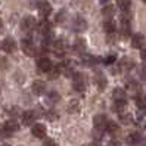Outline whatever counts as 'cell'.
I'll use <instances>...</instances> for the list:
<instances>
[{"label": "cell", "mask_w": 146, "mask_h": 146, "mask_svg": "<svg viewBox=\"0 0 146 146\" xmlns=\"http://www.w3.org/2000/svg\"><path fill=\"white\" fill-rule=\"evenodd\" d=\"M139 75L142 80H146V64H143L142 66H139Z\"/></svg>", "instance_id": "d590c367"}, {"label": "cell", "mask_w": 146, "mask_h": 146, "mask_svg": "<svg viewBox=\"0 0 146 146\" xmlns=\"http://www.w3.org/2000/svg\"><path fill=\"white\" fill-rule=\"evenodd\" d=\"M121 34L124 37H128L131 34V13L123 12L121 15Z\"/></svg>", "instance_id": "7a4b0ae2"}, {"label": "cell", "mask_w": 146, "mask_h": 146, "mask_svg": "<svg viewBox=\"0 0 146 146\" xmlns=\"http://www.w3.org/2000/svg\"><path fill=\"white\" fill-rule=\"evenodd\" d=\"M80 109H81V105H80V102L77 100V99H71L70 102H68L66 111H68L70 114H78Z\"/></svg>", "instance_id": "44dd1931"}, {"label": "cell", "mask_w": 146, "mask_h": 146, "mask_svg": "<svg viewBox=\"0 0 146 146\" xmlns=\"http://www.w3.org/2000/svg\"><path fill=\"white\" fill-rule=\"evenodd\" d=\"M65 19H66V12H65V11H59V12L56 13V22H58V24H62Z\"/></svg>", "instance_id": "e575fe53"}, {"label": "cell", "mask_w": 146, "mask_h": 146, "mask_svg": "<svg viewBox=\"0 0 146 146\" xmlns=\"http://www.w3.org/2000/svg\"><path fill=\"white\" fill-rule=\"evenodd\" d=\"M106 146H121V143H119V142H117V140H111Z\"/></svg>", "instance_id": "ab89813d"}, {"label": "cell", "mask_w": 146, "mask_h": 146, "mask_svg": "<svg viewBox=\"0 0 146 146\" xmlns=\"http://www.w3.org/2000/svg\"><path fill=\"white\" fill-rule=\"evenodd\" d=\"M104 30L106 31V34L115 33V22H114L112 19H105V22H104Z\"/></svg>", "instance_id": "4316f807"}, {"label": "cell", "mask_w": 146, "mask_h": 146, "mask_svg": "<svg viewBox=\"0 0 146 146\" xmlns=\"http://www.w3.org/2000/svg\"><path fill=\"white\" fill-rule=\"evenodd\" d=\"M2 49L6 53H13L16 50V41L13 37H5V40L2 41Z\"/></svg>", "instance_id": "30bf717a"}, {"label": "cell", "mask_w": 146, "mask_h": 146, "mask_svg": "<svg viewBox=\"0 0 146 146\" xmlns=\"http://www.w3.org/2000/svg\"><path fill=\"white\" fill-rule=\"evenodd\" d=\"M21 49L27 56H36L37 55V47H36V44H34V41L31 38H22Z\"/></svg>", "instance_id": "277c9868"}, {"label": "cell", "mask_w": 146, "mask_h": 146, "mask_svg": "<svg viewBox=\"0 0 146 146\" xmlns=\"http://www.w3.org/2000/svg\"><path fill=\"white\" fill-rule=\"evenodd\" d=\"M38 33L41 36H44L46 38H49V36L52 34V24H50L47 19H43L38 24Z\"/></svg>", "instance_id": "5bb4252c"}, {"label": "cell", "mask_w": 146, "mask_h": 146, "mask_svg": "<svg viewBox=\"0 0 146 146\" xmlns=\"http://www.w3.org/2000/svg\"><path fill=\"white\" fill-rule=\"evenodd\" d=\"M18 130H19V124L15 119H7V121H5L3 127L0 128V137H9L12 136V133Z\"/></svg>", "instance_id": "6da1fadb"}, {"label": "cell", "mask_w": 146, "mask_h": 146, "mask_svg": "<svg viewBox=\"0 0 146 146\" xmlns=\"http://www.w3.org/2000/svg\"><path fill=\"white\" fill-rule=\"evenodd\" d=\"M0 146H11V145H6V143H3V145H0Z\"/></svg>", "instance_id": "f6af8a7d"}, {"label": "cell", "mask_w": 146, "mask_h": 146, "mask_svg": "<svg viewBox=\"0 0 146 146\" xmlns=\"http://www.w3.org/2000/svg\"><path fill=\"white\" fill-rule=\"evenodd\" d=\"M140 140H142V136H140V133H137V131H131L130 134L127 136V139H125L128 146H137L140 143Z\"/></svg>", "instance_id": "d6986e66"}, {"label": "cell", "mask_w": 146, "mask_h": 146, "mask_svg": "<svg viewBox=\"0 0 146 146\" xmlns=\"http://www.w3.org/2000/svg\"><path fill=\"white\" fill-rule=\"evenodd\" d=\"M140 58H142V61H146V49H143L140 52Z\"/></svg>", "instance_id": "b9f144b4"}, {"label": "cell", "mask_w": 146, "mask_h": 146, "mask_svg": "<svg viewBox=\"0 0 146 146\" xmlns=\"http://www.w3.org/2000/svg\"><path fill=\"white\" fill-rule=\"evenodd\" d=\"M86 28H87V21H86L83 16L75 18V21H74V31L83 33V31H86Z\"/></svg>", "instance_id": "7402d4cb"}, {"label": "cell", "mask_w": 146, "mask_h": 146, "mask_svg": "<svg viewBox=\"0 0 146 146\" xmlns=\"http://www.w3.org/2000/svg\"><path fill=\"white\" fill-rule=\"evenodd\" d=\"M72 86H74V90H77V92H84L86 87H87V75L83 74V72H75V74H74Z\"/></svg>", "instance_id": "3957f363"}, {"label": "cell", "mask_w": 146, "mask_h": 146, "mask_svg": "<svg viewBox=\"0 0 146 146\" xmlns=\"http://www.w3.org/2000/svg\"><path fill=\"white\" fill-rule=\"evenodd\" d=\"M117 5H118V7H119L123 12H130L131 0H117Z\"/></svg>", "instance_id": "484cf974"}, {"label": "cell", "mask_w": 146, "mask_h": 146, "mask_svg": "<svg viewBox=\"0 0 146 146\" xmlns=\"http://www.w3.org/2000/svg\"><path fill=\"white\" fill-rule=\"evenodd\" d=\"M108 121H109V119L106 118L105 114H96V115L93 117V125H94L96 130H102V131H104L105 128H106Z\"/></svg>", "instance_id": "8992f818"}, {"label": "cell", "mask_w": 146, "mask_h": 146, "mask_svg": "<svg viewBox=\"0 0 146 146\" xmlns=\"http://www.w3.org/2000/svg\"><path fill=\"white\" fill-rule=\"evenodd\" d=\"M112 98H114V102H127V94H125V90L123 87L114 89Z\"/></svg>", "instance_id": "ffe728a7"}, {"label": "cell", "mask_w": 146, "mask_h": 146, "mask_svg": "<svg viewBox=\"0 0 146 146\" xmlns=\"http://www.w3.org/2000/svg\"><path fill=\"white\" fill-rule=\"evenodd\" d=\"M31 134L34 137H37V139H43V137H46L47 134V128L44 124H41V123H37V124H34L33 128H31Z\"/></svg>", "instance_id": "ba28073f"}, {"label": "cell", "mask_w": 146, "mask_h": 146, "mask_svg": "<svg viewBox=\"0 0 146 146\" xmlns=\"http://www.w3.org/2000/svg\"><path fill=\"white\" fill-rule=\"evenodd\" d=\"M81 64L84 66H94L98 64V58H94L93 55L87 53V55H83L81 56Z\"/></svg>", "instance_id": "603a6c76"}, {"label": "cell", "mask_w": 146, "mask_h": 146, "mask_svg": "<svg viewBox=\"0 0 146 146\" xmlns=\"http://www.w3.org/2000/svg\"><path fill=\"white\" fill-rule=\"evenodd\" d=\"M36 118H37V112H36V111L28 109V111H25V112L22 114V123L25 125H31L34 121H36Z\"/></svg>", "instance_id": "ac0fdd59"}, {"label": "cell", "mask_w": 146, "mask_h": 146, "mask_svg": "<svg viewBox=\"0 0 146 146\" xmlns=\"http://www.w3.org/2000/svg\"><path fill=\"white\" fill-rule=\"evenodd\" d=\"M46 117H47V119H56V118H58V115H56V114H53V112H49Z\"/></svg>", "instance_id": "60d3db41"}, {"label": "cell", "mask_w": 146, "mask_h": 146, "mask_svg": "<svg viewBox=\"0 0 146 146\" xmlns=\"http://www.w3.org/2000/svg\"><path fill=\"white\" fill-rule=\"evenodd\" d=\"M127 89L130 90V92H133V93H139L140 84L137 83L136 80H128V81H127Z\"/></svg>", "instance_id": "83f0119b"}, {"label": "cell", "mask_w": 146, "mask_h": 146, "mask_svg": "<svg viewBox=\"0 0 146 146\" xmlns=\"http://www.w3.org/2000/svg\"><path fill=\"white\" fill-rule=\"evenodd\" d=\"M114 13H115V7L112 5H106L102 9V16H105V19H112Z\"/></svg>", "instance_id": "cb8c5ba5"}, {"label": "cell", "mask_w": 146, "mask_h": 146, "mask_svg": "<svg viewBox=\"0 0 146 146\" xmlns=\"http://www.w3.org/2000/svg\"><path fill=\"white\" fill-rule=\"evenodd\" d=\"M43 146H58V142L53 140V139H46L44 143H43Z\"/></svg>", "instance_id": "74e56055"}, {"label": "cell", "mask_w": 146, "mask_h": 146, "mask_svg": "<svg viewBox=\"0 0 146 146\" xmlns=\"http://www.w3.org/2000/svg\"><path fill=\"white\" fill-rule=\"evenodd\" d=\"M105 130L109 133V134H118L119 133V125L115 123V121H108V124H106V128Z\"/></svg>", "instance_id": "d4e9b609"}, {"label": "cell", "mask_w": 146, "mask_h": 146, "mask_svg": "<svg viewBox=\"0 0 146 146\" xmlns=\"http://www.w3.org/2000/svg\"><path fill=\"white\" fill-rule=\"evenodd\" d=\"M46 98H47V102H49V104H56V102H59V99H61L59 93H58V92H55V90L49 92Z\"/></svg>", "instance_id": "f1b7e54d"}, {"label": "cell", "mask_w": 146, "mask_h": 146, "mask_svg": "<svg viewBox=\"0 0 146 146\" xmlns=\"http://www.w3.org/2000/svg\"><path fill=\"white\" fill-rule=\"evenodd\" d=\"M143 2H145V3H146V0H143Z\"/></svg>", "instance_id": "bcb514c9"}, {"label": "cell", "mask_w": 146, "mask_h": 146, "mask_svg": "<svg viewBox=\"0 0 146 146\" xmlns=\"http://www.w3.org/2000/svg\"><path fill=\"white\" fill-rule=\"evenodd\" d=\"M31 92L36 94V96H41V94L46 93V83L43 80H34L31 84Z\"/></svg>", "instance_id": "52a82bcc"}, {"label": "cell", "mask_w": 146, "mask_h": 146, "mask_svg": "<svg viewBox=\"0 0 146 146\" xmlns=\"http://www.w3.org/2000/svg\"><path fill=\"white\" fill-rule=\"evenodd\" d=\"M3 28H5V27H3V21H2V19H0V34H2V31H3Z\"/></svg>", "instance_id": "7bdbcfd3"}, {"label": "cell", "mask_w": 146, "mask_h": 146, "mask_svg": "<svg viewBox=\"0 0 146 146\" xmlns=\"http://www.w3.org/2000/svg\"><path fill=\"white\" fill-rule=\"evenodd\" d=\"M118 66H119V71L121 72H128L130 70L134 68V61L131 58H123L121 61H119Z\"/></svg>", "instance_id": "2e32d148"}, {"label": "cell", "mask_w": 146, "mask_h": 146, "mask_svg": "<svg viewBox=\"0 0 146 146\" xmlns=\"http://www.w3.org/2000/svg\"><path fill=\"white\" fill-rule=\"evenodd\" d=\"M9 114H11L12 117H16V115L19 114V108H18V106H11V108H9Z\"/></svg>", "instance_id": "8d00e7d4"}, {"label": "cell", "mask_w": 146, "mask_h": 146, "mask_svg": "<svg viewBox=\"0 0 146 146\" xmlns=\"http://www.w3.org/2000/svg\"><path fill=\"white\" fill-rule=\"evenodd\" d=\"M72 49H74V52L75 53H78V55H86V50H87V43H86L84 38H75L74 41V44H72Z\"/></svg>", "instance_id": "4fadbf2b"}, {"label": "cell", "mask_w": 146, "mask_h": 146, "mask_svg": "<svg viewBox=\"0 0 146 146\" xmlns=\"http://www.w3.org/2000/svg\"><path fill=\"white\" fill-rule=\"evenodd\" d=\"M37 9H38L40 15L46 18V16H49L50 12H52V5H50L47 0H40V2H38V6H37Z\"/></svg>", "instance_id": "e0dca14e"}, {"label": "cell", "mask_w": 146, "mask_h": 146, "mask_svg": "<svg viewBox=\"0 0 146 146\" xmlns=\"http://www.w3.org/2000/svg\"><path fill=\"white\" fill-rule=\"evenodd\" d=\"M66 47H68V44H66L65 38H58L53 41V50L58 56H64L66 52Z\"/></svg>", "instance_id": "8fae6325"}, {"label": "cell", "mask_w": 146, "mask_h": 146, "mask_svg": "<svg viewBox=\"0 0 146 146\" xmlns=\"http://www.w3.org/2000/svg\"><path fill=\"white\" fill-rule=\"evenodd\" d=\"M115 61H117V55H115V53H112V55H108V56L104 59V64L109 66V65L115 64Z\"/></svg>", "instance_id": "d6a6232c"}, {"label": "cell", "mask_w": 146, "mask_h": 146, "mask_svg": "<svg viewBox=\"0 0 146 146\" xmlns=\"http://www.w3.org/2000/svg\"><path fill=\"white\" fill-rule=\"evenodd\" d=\"M93 81H94V84H96L98 90H100V92H104L106 89V86H108V80H106V77L104 75V72H96L94 74Z\"/></svg>", "instance_id": "7c38bea8"}, {"label": "cell", "mask_w": 146, "mask_h": 146, "mask_svg": "<svg viewBox=\"0 0 146 146\" xmlns=\"http://www.w3.org/2000/svg\"><path fill=\"white\" fill-rule=\"evenodd\" d=\"M21 28L25 33H30L36 28V18L31 15H25L24 18L21 19Z\"/></svg>", "instance_id": "5b68a950"}, {"label": "cell", "mask_w": 146, "mask_h": 146, "mask_svg": "<svg viewBox=\"0 0 146 146\" xmlns=\"http://www.w3.org/2000/svg\"><path fill=\"white\" fill-rule=\"evenodd\" d=\"M99 2H100V3H108L109 0H99Z\"/></svg>", "instance_id": "ee69618b"}, {"label": "cell", "mask_w": 146, "mask_h": 146, "mask_svg": "<svg viewBox=\"0 0 146 146\" xmlns=\"http://www.w3.org/2000/svg\"><path fill=\"white\" fill-rule=\"evenodd\" d=\"M53 68L52 65V61H50L49 58H40L38 61H37V70L40 72H50V70Z\"/></svg>", "instance_id": "9c48e42d"}, {"label": "cell", "mask_w": 146, "mask_h": 146, "mask_svg": "<svg viewBox=\"0 0 146 146\" xmlns=\"http://www.w3.org/2000/svg\"><path fill=\"white\" fill-rule=\"evenodd\" d=\"M145 43H146V38H145L143 34L136 33V34H133V36H131V46L134 49H143Z\"/></svg>", "instance_id": "9a60e30c"}, {"label": "cell", "mask_w": 146, "mask_h": 146, "mask_svg": "<svg viewBox=\"0 0 146 146\" xmlns=\"http://www.w3.org/2000/svg\"><path fill=\"white\" fill-rule=\"evenodd\" d=\"M106 41H108V43H114V41H115V33L108 34V36H106Z\"/></svg>", "instance_id": "f35d334b"}, {"label": "cell", "mask_w": 146, "mask_h": 146, "mask_svg": "<svg viewBox=\"0 0 146 146\" xmlns=\"http://www.w3.org/2000/svg\"><path fill=\"white\" fill-rule=\"evenodd\" d=\"M136 105L139 106L140 109H145V108H146V98L137 96V98H136Z\"/></svg>", "instance_id": "836d02e7"}, {"label": "cell", "mask_w": 146, "mask_h": 146, "mask_svg": "<svg viewBox=\"0 0 146 146\" xmlns=\"http://www.w3.org/2000/svg\"><path fill=\"white\" fill-rule=\"evenodd\" d=\"M61 74H62V72H61V68H59V65H58V66H53L52 70H50V72H49V80H56Z\"/></svg>", "instance_id": "4dcf8cb0"}, {"label": "cell", "mask_w": 146, "mask_h": 146, "mask_svg": "<svg viewBox=\"0 0 146 146\" xmlns=\"http://www.w3.org/2000/svg\"><path fill=\"white\" fill-rule=\"evenodd\" d=\"M119 121H121L123 124H131V121H133V117L130 115V114H119Z\"/></svg>", "instance_id": "1f68e13d"}, {"label": "cell", "mask_w": 146, "mask_h": 146, "mask_svg": "<svg viewBox=\"0 0 146 146\" xmlns=\"http://www.w3.org/2000/svg\"><path fill=\"white\" fill-rule=\"evenodd\" d=\"M125 106H127V102H114L112 109L115 111L117 114H123L124 109H125Z\"/></svg>", "instance_id": "f546056e"}]
</instances>
